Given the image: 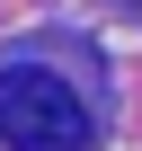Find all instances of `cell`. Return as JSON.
<instances>
[{
  "label": "cell",
  "instance_id": "cell-1",
  "mask_svg": "<svg viewBox=\"0 0 142 151\" xmlns=\"http://www.w3.org/2000/svg\"><path fill=\"white\" fill-rule=\"evenodd\" d=\"M0 142L9 151H89V98L53 62H9L0 71Z\"/></svg>",
  "mask_w": 142,
  "mask_h": 151
}]
</instances>
